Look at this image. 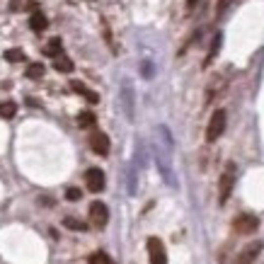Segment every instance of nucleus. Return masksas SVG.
Segmentation results:
<instances>
[{"instance_id": "3", "label": "nucleus", "mask_w": 264, "mask_h": 264, "mask_svg": "<svg viewBox=\"0 0 264 264\" xmlns=\"http://www.w3.org/2000/svg\"><path fill=\"white\" fill-rule=\"evenodd\" d=\"M122 109H124L126 119L133 122V117H136V95H133L131 80H124L122 82Z\"/></svg>"}, {"instance_id": "10", "label": "nucleus", "mask_w": 264, "mask_h": 264, "mask_svg": "<svg viewBox=\"0 0 264 264\" xmlns=\"http://www.w3.org/2000/svg\"><path fill=\"white\" fill-rule=\"evenodd\" d=\"M70 87H73V90H75L78 95H82V97H85V100H87L90 104H97V102H100V95H97V92H92L90 87H85L82 82H78V80H73V82H70Z\"/></svg>"}, {"instance_id": "6", "label": "nucleus", "mask_w": 264, "mask_h": 264, "mask_svg": "<svg viewBox=\"0 0 264 264\" xmlns=\"http://www.w3.org/2000/svg\"><path fill=\"white\" fill-rule=\"evenodd\" d=\"M148 257L150 264H167V252L160 238H148Z\"/></svg>"}, {"instance_id": "2", "label": "nucleus", "mask_w": 264, "mask_h": 264, "mask_svg": "<svg viewBox=\"0 0 264 264\" xmlns=\"http://www.w3.org/2000/svg\"><path fill=\"white\" fill-rule=\"evenodd\" d=\"M225 122H228L225 109H216V112L211 114L208 126H206V141H208V143H213V141H218V138L223 136V131H225Z\"/></svg>"}, {"instance_id": "18", "label": "nucleus", "mask_w": 264, "mask_h": 264, "mask_svg": "<svg viewBox=\"0 0 264 264\" xmlns=\"http://www.w3.org/2000/svg\"><path fill=\"white\" fill-rule=\"evenodd\" d=\"M44 75V63H32V66H27V78L29 80H39Z\"/></svg>"}, {"instance_id": "22", "label": "nucleus", "mask_w": 264, "mask_h": 264, "mask_svg": "<svg viewBox=\"0 0 264 264\" xmlns=\"http://www.w3.org/2000/svg\"><path fill=\"white\" fill-rule=\"evenodd\" d=\"M199 0H187V10H194V5H197Z\"/></svg>"}, {"instance_id": "23", "label": "nucleus", "mask_w": 264, "mask_h": 264, "mask_svg": "<svg viewBox=\"0 0 264 264\" xmlns=\"http://www.w3.org/2000/svg\"><path fill=\"white\" fill-rule=\"evenodd\" d=\"M225 2H228V0H221V7H223V5H225Z\"/></svg>"}, {"instance_id": "15", "label": "nucleus", "mask_w": 264, "mask_h": 264, "mask_svg": "<svg viewBox=\"0 0 264 264\" xmlns=\"http://www.w3.org/2000/svg\"><path fill=\"white\" fill-rule=\"evenodd\" d=\"M78 126H80V129L95 126V114H92V112H80V114H78Z\"/></svg>"}, {"instance_id": "5", "label": "nucleus", "mask_w": 264, "mask_h": 264, "mask_svg": "<svg viewBox=\"0 0 264 264\" xmlns=\"http://www.w3.org/2000/svg\"><path fill=\"white\" fill-rule=\"evenodd\" d=\"M90 221L95 228H104L109 223V208L102 201H92L90 203Z\"/></svg>"}, {"instance_id": "11", "label": "nucleus", "mask_w": 264, "mask_h": 264, "mask_svg": "<svg viewBox=\"0 0 264 264\" xmlns=\"http://www.w3.org/2000/svg\"><path fill=\"white\" fill-rule=\"evenodd\" d=\"M15 114H17V104H15L12 100L0 102V117H2V119H12Z\"/></svg>"}, {"instance_id": "12", "label": "nucleus", "mask_w": 264, "mask_h": 264, "mask_svg": "<svg viewBox=\"0 0 264 264\" xmlns=\"http://www.w3.org/2000/svg\"><path fill=\"white\" fill-rule=\"evenodd\" d=\"M29 27H32V32H44L46 29V17L41 12H34L32 20H29Z\"/></svg>"}, {"instance_id": "21", "label": "nucleus", "mask_w": 264, "mask_h": 264, "mask_svg": "<svg viewBox=\"0 0 264 264\" xmlns=\"http://www.w3.org/2000/svg\"><path fill=\"white\" fill-rule=\"evenodd\" d=\"M80 197H82V192H80V189H75V187H70V189L66 192V199H68V201H78Z\"/></svg>"}, {"instance_id": "14", "label": "nucleus", "mask_w": 264, "mask_h": 264, "mask_svg": "<svg viewBox=\"0 0 264 264\" xmlns=\"http://www.w3.org/2000/svg\"><path fill=\"white\" fill-rule=\"evenodd\" d=\"M54 68L59 70V73H73V61L68 59V56H59L56 61H54Z\"/></svg>"}, {"instance_id": "19", "label": "nucleus", "mask_w": 264, "mask_h": 264, "mask_svg": "<svg viewBox=\"0 0 264 264\" xmlns=\"http://www.w3.org/2000/svg\"><path fill=\"white\" fill-rule=\"evenodd\" d=\"M63 225L66 228H70V230H87V223H82V221H78V218H73V216H68L66 221H63Z\"/></svg>"}, {"instance_id": "7", "label": "nucleus", "mask_w": 264, "mask_h": 264, "mask_svg": "<svg viewBox=\"0 0 264 264\" xmlns=\"http://www.w3.org/2000/svg\"><path fill=\"white\" fill-rule=\"evenodd\" d=\"M85 184H87V189H90L92 194H100V192L104 189V172H102L100 167H90V170L85 172Z\"/></svg>"}, {"instance_id": "4", "label": "nucleus", "mask_w": 264, "mask_h": 264, "mask_svg": "<svg viewBox=\"0 0 264 264\" xmlns=\"http://www.w3.org/2000/svg\"><path fill=\"white\" fill-rule=\"evenodd\" d=\"M233 228H235V233H240V235H252V233L260 228V221H257V216L243 213V216H238V218L233 221Z\"/></svg>"}, {"instance_id": "20", "label": "nucleus", "mask_w": 264, "mask_h": 264, "mask_svg": "<svg viewBox=\"0 0 264 264\" xmlns=\"http://www.w3.org/2000/svg\"><path fill=\"white\" fill-rule=\"evenodd\" d=\"M218 46H221V34H216V39H213V44H211V51H208V56H206V61H203L206 66H208V63L213 61V56L218 54Z\"/></svg>"}, {"instance_id": "17", "label": "nucleus", "mask_w": 264, "mask_h": 264, "mask_svg": "<svg viewBox=\"0 0 264 264\" xmlns=\"http://www.w3.org/2000/svg\"><path fill=\"white\" fill-rule=\"evenodd\" d=\"M87 264H114V262H112V257H109L107 252H92L90 260H87Z\"/></svg>"}, {"instance_id": "1", "label": "nucleus", "mask_w": 264, "mask_h": 264, "mask_svg": "<svg viewBox=\"0 0 264 264\" xmlns=\"http://www.w3.org/2000/svg\"><path fill=\"white\" fill-rule=\"evenodd\" d=\"M235 175H238L235 162H228L225 170H223V175H221V180H218V203H221V206L230 199V192H233V187H235Z\"/></svg>"}, {"instance_id": "16", "label": "nucleus", "mask_w": 264, "mask_h": 264, "mask_svg": "<svg viewBox=\"0 0 264 264\" xmlns=\"http://www.w3.org/2000/svg\"><path fill=\"white\" fill-rule=\"evenodd\" d=\"M5 61L20 63V61H24V51H22V49H7V51H5Z\"/></svg>"}, {"instance_id": "13", "label": "nucleus", "mask_w": 264, "mask_h": 264, "mask_svg": "<svg viewBox=\"0 0 264 264\" xmlns=\"http://www.w3.org/2000/svg\"><path fill=\"white\" fill-rule=\"evenodd\" d=\"M61 51H63L61 39H51V41L44 46V54H46V56H56V59H59V56H61Z\"/></svg>"}, {"instance_id": "8", "label": "nucleus", "mask_w": 264, "mask_h": 264, "mask_svg": "<svg viewBox=\"0 0 264 264\" xmlns=\"http://www.w3.org/2000/svg\"><path fill=\"white\" fill-rule=\"evenodd\" d=\"M264 250V243L262 240H255V243H250L243 252H240V257H238V264H252L257 257H260V252Z\"/></svg>"}, {"instance_id": "9", "label": "nucleus", "mask_w": 264, "mask_h": 264, "mask_svg": "<svg viewBox=\"0 0 264 264\" xmlns=\"http://www.w3.org/2000/svg\"><path fill=\"white\" fill-rule=\"evenodd\" d=\"M90 148H92L97 155H107V153H109V136L102 131H95L90 136Z\"/></svg>"}]
</instances>
